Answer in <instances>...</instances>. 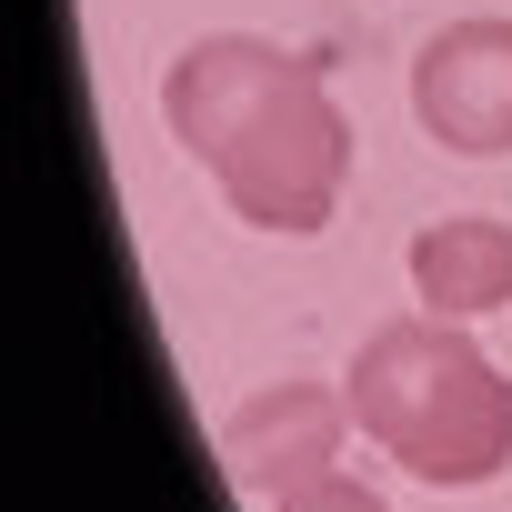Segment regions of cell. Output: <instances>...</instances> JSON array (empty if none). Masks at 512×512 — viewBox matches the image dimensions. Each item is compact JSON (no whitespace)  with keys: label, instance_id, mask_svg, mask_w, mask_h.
I'll list each match as a JSON object with an SVG mask.
<instances>
[{"label":"cell","instance_id":"5","mask_svg":"<svg viewBox=\"0 0 512 512\" xmlns=\"http://www.w3.org/2000/svg\"><path fill=\"white\" fill-rule=\"evenodd\" d=\"M342 432H352L342 382H272V392H251L241 412H221V462H231V482L251 502H272V492L332 472Z\"/></svg>","mask_w":512,"mask_h":512},{"label":"cell","instance_id":"7","mask_svg":"<svg viewBox=\"0 0 512 512\" xmlns=\"http://www.w3.org/2000/svg\"><path fill=\"white\" fill-rule=\"evenodd\" d=\"M262 512H392V502H382V492H372L362 472H342V462H332V472H312V482H292V492H272Z\"/></svg>","mask_w":512,"mask_h":512},{"label":"cell","instance_id":"2","mask_svg":"<svg viewBox=\"0 0 512 512\" xmlns=\"http://www.w3.org/2000/svg\"><path fill=\"white\" fill-rule=\"evenodd\" d=\"M211 181H221V201L251 231H282V241L322 231L332 201H342V181H352V121L332 101V61H312L302 81H282L262 111H251L211 151Z\"/></svg>","mask_w":512,"mask_h":512},{"label":"cell","instance_id":"6","mask_svg":"<svg viewBox=\"0 0 512 512\" xmlns=\"http://www.w3.org/2000/svg\"><path fill=\"white\" fill-rule=\"evenodd\" d=\"M402 272H412L422 312H442V322L512 312V221H492V211H442V221L412 231Z\"/></svg>","mask_w":512,"mask_h":512},{"label":"cell","instance_id":"4","mask_svg":"<svg viewBox=\"0 0 512 512\" xmlns=\"http://www.w3.org/2000/svg\"><path fill=\"white\" fill-rule=\"evenodd\" d=\"M312 71V51H292V41H262V31H211V41H181L171 51V71H161V121H171V141L191 151V161H211L251 111H262L282 81H302Z\"/></svg>","mask_w":512,"mask_h":512},{"label":"cell","instance_id":"3","mask_svg":"<svg viewBox=\"0 0 512 512\" xmlns=\"http://www.w3.org/2000/svg\"><path fill=\"white\" fill-rule=\"evenodd\" d=\"M412 121H422L442 151H462V161L512 151V21H502V11L442 21V31L412 51Z\"/></svg>","mask_w":512,"mask_h":512},{"label":"cell","instance_id":"1","mask_svg":"<svg viewBox=\"0 0 512 512\" xmlns=\"http://www.w3.org/2000/svg\"><path fill=\"white\" fill-rule=\"evenodd\" d=\"M342 402H352V432H372L432 492H482L512 472V372L442 312L382 322L352 352Z\"/></svg>","mask_w":512,"mask_h":512}]
</instances>
